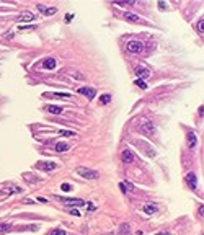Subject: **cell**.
Instances as JSON below:
<instances>
[{
    "label": "cell",
    "mask_w": 204,
    "mask_h": 235,
    "mask_svg": "<svg viewBox=\"0 0 204 235\" xmlns=\"http://www.w3.org/2000/svg\"><path fill=\"white\" fill-rule=\"evenodd\" d=\"M121 160H123V162H126V163H132V162L136 160V155L132 154L129 149H124V150H123V154H121Z\"/></svg>",
    "instance_id": "cell-7"
},
{
    "label": "cell",
    "mask_w": 204,
    "mask_h": 235,
    "mask_svg": "<svg viewBox=\"0 0 204 235\" xmlns=\"http://www.w3.org/2000/svg\"><path fill=\"white\" fill-rule=\"evenodd\" d=\"M52 96H56V98H70V93H52Z\"/></svg>",
    "instance_id": "cell-23"
},
{
    "label": "cell",
    "mask_w": 204,
    "mask_h": 235,
    "mask_svg": "<svg viewBox=\"0 0 204 235\" xmlns=\"http://www.w3.org/2000/svg\"><path fill=\"white\" fill-rule=\"evenodd\" d=\"M119 233H121V235H132L131 225L127 224V222H123L121 225H119Z\"/></svg>",
    "instance_id": "cell-13"
},
{
    "label": "cell",
    "mask_w": 204,
    "mask_h": 235,
    "mask_svg": "<svg viewBox=\"0 0 204 235\" xmlns=\"http://www.w3.org/2000/svg\"><path fill=\"white\" fill-rule=\"evenodd\" d=\"M43 168H44V171H52V170H56V163L54 162H44L41 163Z\"/></svg>",
    "instance_id": "cell-17"
},
{
    "label": "cell",
    "mask_w": 204,
    "mask_h": 235,
    "mask_svg": "<svg viewBox=\"0 0 204 235\" xmlns=\"http://www.w3.org/2000/svg\"><path fill=\"white\" fill-rule=\"evenodd\" d=\"M49 235H67V232H65V230H62V229H56V230H52Z\"/></svg>",
    "instance_id": "cell-22"
},
{
    "label": "cell",
    "mask_w": 204,
    "mask_h": 235,
    "mask_svg": "<svg viewBox=\"0 0 204 235\" xmlns=\"http://www.w3.org/2000/svg\"><path fill=\"white\" fill-rule=\"evenodd\" d=\"M36 18H38V15H36V13L25 12L23 15H20V16H18V21H20V23H23V21H34Z\"/></svg>",
    "instance_id": "cell-8"
},
{
    "label": "cell",
    "mask_w": 204,
    "mask_h": 235,
    "mask_svg": "<svg viewBox=\"0 0 204 235\" xmlns=\"http://www.w3.org/2000/svg\"><path fill=\"white\" fill-rule=\"evenodd\" d=\"M69 149H70V144H67V142H57L56 144L57 152H65V150H69Z\"/></svg>",
    "instance_id": "cell-15"
},
{
    "label": "cell",
    "mask_w": 204,
    "mask_h": 235,
    "mask_svg": "<svg viewBox=\"0 0 204 235\" xmlns=\"http://www.w3.org/2000/svg\"><path fill=\"white\" fill-rule=\"evenodd\" d=\"M39 65L44 69H47V70H52L57 65V60L54 59V57H47V59H43L41 62H39Z\"/></svg>",
    "instance_id": "cell-4"
},
{
    "label": "cell",
    "mask_w": 204,
    "mask_h": 235,
    "mask_svg": "<svg viewBox=\"0 0 204 235\" xmlns=\"http://www.w3.org/2000/svg\"><path fill=\"white\" fill-rule=\"evenodd\" d=\"M127 51L132 52V54H140V52H144V44L140 41H129L127 43Z\"/></svg>",
    "instance_id": "cell-2"
},
{
    "label": "cell",
    "mask_w": 204,
    "mask_h": 235,
    "mask_svg": "<svg viewBox=\"0 0 204 235\" xmlns=\"http://www.w3.org/2000/svg\"><path fill=\"white\" fill-rule=\"evenodd\" d=\"M158 211V207L157 206H155V204H145L144 206V212H145V214H155V212H157Z\"/></svg>",
    "instance_id": "cell-14"
},
{
    "label": "cell",
    "mask_w": 204,
    "mask_h": 235,
    "mask_svg": "<svg viewBox=\"0 0 204 235\" xmlns=\"http://www.w3.org/2000/svg\"><path fill=\"white\" fill-rule=\"evenodd\" d=\"M198 29H199V33H204V18H201V20H199L198 21Z\"/></svg>",
    "instance_id": "cell-25"
},
{
    "label": "cell",
    "mask_w": 204,
    "mask_h": 235,
    "mask_svg": "<svg viewBox=\"0 0 204 235\" xmlns=\"http://www.w3.org/2000/svg\"><path fill=\"white\" fill-rule=\"evenodd\" d=\"M38 10L41 12V13H44L46 16H52L54 13H57V8H54V7H44V5H38Z\"/></svg>",
    "instance_id": "cell-9"
},
{
    "label": "cell",
    "mask_w": 204,
    "mask_h": 235,
    "mask_svg": "<svg viewBox=\"0 0 204 235\" xmlns=\"http://www.w3.org/2000/svg\"><path fill=\"white\" fill-rule=\"evenodd\" d=\"M123 183H124V186H126L127 191H132V189H134V185H132L131 181H123Z\"/></svg>",
    "instance_id": "cell-26"
},
{
    "label": "cell",
    "mask_w": 204,
    "mask_h": 235,
    "mask_svg": "<svg viewBox=\"0 0 204 235\" xmlns=\"http://www.w3.org/2000/svg\"><path fill=\"white\" fill-rule=\"evenodd\" d=\"M136 85L139 87V88H142V90H145V88H147V83H145L144 80H140V78H136Z\"/></svg>",
    "instance_id": "cell-21"
},
{
    "label": "cell",
    "mask_w": 204,
    "mask_h": 235,
    "mask_svg": "<svg viewBox=\"0 0 204 235\" xmlns=\"http://www.w3.org/2000/svg\"><path fill=\"white\" fill-rule=\"evenodd\" d=\"M87 207H88V211H90V212H93V211H95V209H96V207H95V204H93V202H88V204H87Z\"/></svg>",
    "instance_id": "cell-29"
},
{
    "label": "cell",
    "mask_w": 204,
    "mask_h": 235,
    "mask_svg": "<svg viewBox=\"0 0 204 235\" xmlns=\"http://www.w3.org/2000/svg\"><path fill=\"white\" fill-rule=\"evenodd\" d=\"M158 235H171V233H170V232H160Z\"/></svg>",
    "instance_id": "cell-36"
},
{
    "label": "cell",
    "mask_w": 204,
    "mask_h": 235,
    "mask_svg": "<svg viewBox=\"0 0 204 235\" xmlns=\"http://www.w3.org/2000/svg\"><path fill=\"white\" fill-rule=\"evenodd\" d=\"M60 201H64L65 204H70V206H77V207H80V206L85 204L83 199H69V198H64V196L60 198Z\"/></svg>",
    "instance_id": "cell-10"
},
{
    "label": "cell",
    "mask_w": 204,
    "mask_h": 235,
    "mask_svg": "<svg viewBox=\"0 0 204 235\" xmlns=\"http://www.w3.org/2000/svg\"><path fill=\"white\" fill-rule=\"evenodd\" d=\"M47 111H49V113H54V114H60L62 113V108H60V106H54V105H47Z\"/></svg>",
    "instance_id": "cell-18"
},
{
    "label": "cell",
    "mask_w": 204,
    "mask_h": 235,
    "mask_svg": "<svg viewBox=\"0 0 204 235\" xmlns=\"http://www.w3.org/2000/svg\"><path fill=\"white\" fill-rule=\"evenodd\" d=\"M77 91L80 93V95H85L87 98H90V100L96 96V90H95V88H91V87H82V88H78Z\"/></svg>",
    "instance_id": "cell-5"
},
{
    "label": "cell",
    "mask_w": 204,
    "mask_h": 235,
    "mask_svg": "<svg viewBox=\"0 0 204 235\" xmlns=\"http://www.w3.org/2000/svg\"><path fill=\"white\" fill-rule=\"evenodd\" d=\"M38 201H39V202H47V199H44V198H38Z\"/></svg>",
    "instance_id": "cell-35"
},
{
    "label": "cell",
    "mask_w": 204,
    "mask_h": 235,
    "mask_svg": "<svg viewBox=\"0 0 204 235\" xmlns=\"http://www.w3.org/2000/svg\"><path fill=\"white\" fill-rule=\"evenodd\" d=\"M70 212H72L74 216H80V212H78V211H75V209H70Z\"/></svg>",
    "instance_id": "cell-33"
},
{
    "label": "cell",
    "mask_w": 204,
    "mask_h": 235,
    "mask_svg": "<svg viewBox=\"0 0 204 235\" xmlns=\"http://www.w3.org/2000/svg\"><path fill=\"white\" fill-rule=\"evenodd\" d=\"M36 26H33V25H26V26H20V29H34Z\"/></svg>",
    "instance_id": "cell-30"
},
{
    "label": "cell",
    "mask_w": 204,
    "mask_h": 235,
    "mask_svg": "<svg viewBox=\"0 0 204 235\" xmlns=\"http://www.w3.org/2000/svg\"><path fill=\"white\" fill-rule=\"evenodd\" d=\"M109 101H111V96H109L108 93H106V95H101V96H100V103H101V105H108Z\"/></svg>",
    "instance_id": "cell-19"
},
{
    "label": "cell",
    "mask_w": 204,
    "mask_h": 235,
    "mask_svg": "<svg viewBox=\"0 0 204 235\" xmlns=\"http://www.w3.org/2000/svg\"><path fill=\"white\" fill-rule=\"evenodd\" d=\"M60 189H62V191H70V185L69 183H64V185L60 186Z\"/></svg>",
    "instance_id": "cell-27"
},
{
    "label": "cell",
    "mask_w": 204,
    "mask_h": 235,
    "mask_svg": "<svg viewBox=\"0 0 204 235\" xmlns=\"http://www.w3.org/2000/svg\"><path fill=\"white\" fill-rule=\"evenodd\" d=\"M10 229H12V225H10V224L0 222V232H3V233H5V232H8V230H10Z\"/></svg>",
    "instance_id": "cell-20"
},
{
    "label": "cell",
    "mask_w": 204,
    "mask_h": 235,
    "mask_svg": "<svg viewBox=\"0 0 204 235\" xmlns=\"http://www.w3.org/2000/svg\"><path fill=\"white\" fill-rule=\"evenodd\" d=\"M103 235H116V233H103Z\"/></svg>",
    "instance_id": "cell-37"
},
{
    "label": "cell",
    "mask_w": 204,
    "mask_h": 235,
    "mask_svg": "<svg viewBox=\"0 0 204 235\" xmlns=\"http://www.w3.org/2000/svg\"><path fill=\"white\" fill-rule=\"evenodd\" d=\"M123 16H124V20L132 21V23H137V21H140V18L136 15V13H132V12H124V13H123Z\"/></svg>",
    "instance_id": "cell-12"
},
{
    "label": "cell",
    "mask_w": 204,
    "mask_h": 235,
    "mask_svg": "<svg viewBox=\"0 0 204 235\" xmlns=\"http://www.w3.org/2000/svg\"><path fill=\"white\" fill-rule=\"evenodd\" d=\"M199 214H201V216L204 214V206L202 204H201V207H199Z\"/></svg>",
    "instance_id": "cell-34"
},
{
    "label": "cell",
    "mask_w": 204,
    "mask_h": 235,
    "mask_svg": "<svg viewBox=\"0 0 204 235\" xmlns=\"http://www.w3.org/2000/svg\"><path fill=\"white\" fill-rule=\"evenodd\" d=\"M140 132H142L144 136H147V137H150V136H154V132H155V127H154V124L150 122V121H145L142 126H140Z\"/></svg>",
    "instance_id": "cell-3"
},
{
    "label": "cell",
    "mask_w": 204,
    "mask_h": 235,
    "mask_svg": "<svg viewBox=\"0 0 204 235\" xmlns=\"http://www.w3.org/2000/svg\"><path fill=\"white\" fill-rule=\"evenodd\" d=\"M60 134H62V136H67V137H74L75 132H74V131H67V129H62Z\"/></svg>",
    "instance_id": "cell-24"
},
{
    "label": "cell",
    "mask_w": 204,
    "mask_h": 235,
    "mask_svg": "<svg viewBox=\"0 0 204 235\" xmlns=\"http://www.w3.org/2000/svg\"><path fill=\"white\" fill-rule=\"evenodd\" d=\"M136 77L140 78V80H144V78H149L150 77V70L147 67H144V65H140V67L136 69Z\"/></svg>",
    "instance_id": "cell-6"
},
{
    "label": "cell",
    "mask_w": 204,
    "mask_h": 235,
    "mask_svg": "<svg viewBox=\"0 0 204 235\" xmlns=\"http://www.w3.org/2000/svg\"><path fill=\"white\" fill-rule=\"evenodd\" d=\"M119 189L123 191V194H126V193H127V189H126V186H124V183H119Z\"/></svg>",
    "instance_id": "cell-31"
},
{
    "label": "cell",
    "mask_w": 204,
    "mask_h": 235,
    "mask_svg": "<svg viewBox=\"0 0 204 235\" xmlns=\"http://www.w3.org/2000/svg\"><path fill=\"white\" fill-rule=\"evenodd\" d=\"M77 173L82 178H87V180H96L100 176L96 170H90V168H77Z\"/></svg>",
    "instance_id": "cell-1"
},
{
    "label": "cell",
    "mask_w": 204,
    "mask_h": 235,
    "mask_svg": "<svg viewBox=\"0 0 204 235\" xmlns=\"http://www.w3.org/2000/svg\"><path fill=\"white\" fill-rule=\"evenodd\" d=\"M158 8H162V10H168V5L165 2H158Z\"/></svg>",
    "instance_id": "cell-28"
},
{
    "label": "cell",
    "mask_w": 204,
    "mask_h": 235,
    "mask_svg": "<svg viewBox=\"0 0 204 235\" xmlns=\"http://www.w3.org/2000/svg\"><path fill=\"white\" fill-rule=\"evenodd\" d=\"M186 183L189 185V188H191V189H196V186H198L196 175H194V173H188V175H186Z\"/></svg>",
    "instance_id": "cell-11"
},
{
    "label": "cell",
    "mask_w": 204,
    "mask_h": 235,
    "mask_svg": "<svg viewBox=\"0 0 204 235\" xmlns=\"http://www.w3.org/2000/svg\"><path fill=\"white\" fill-rule=\"evenodd\" d=\"M188 137H189V147L194 149V147H196V144H198V139H196V136H194V132L188 131Z\"/></svg>",
    "instance_id": "cell-16"
},
{
    "label": "cell",
    "mask_w": 204,
    "mask_h": 235,
    "mask_svg": "<svg viewBox=\"0 0 204 235\" xmlns=\"http://www.w3.org/2000/svg\"><path fill=\"white\" fill-rule=\"evenodd\" d=\"M70 20H74V15H72V13H69V15H65V21H70Z\"/></svg>",
    "instance_id": "cell-32"
}]
</instances>
